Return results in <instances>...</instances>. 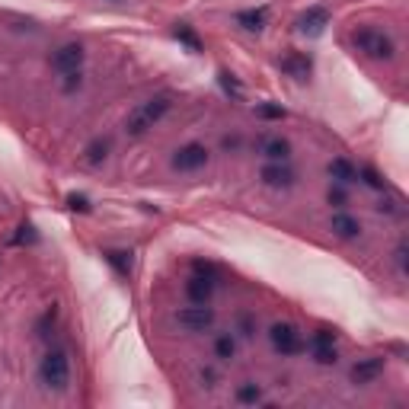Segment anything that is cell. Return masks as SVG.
Listing matches in <instances>:
<instances>
[{
  "label": "cell",
  "instance_id": "e0dca14e",
  "mask_svg": "<svg viewBox=\"0 0 409 409\" xmlns=\"http://www.w3.org/2000/svg\"><path fill=\"white\" fill-rule=\"evenodd\" d=\"M329 176H333L339 186H348V182L358 180V170H355L346 157H336V160H329Z\"/></svg>",
  "mask_w": 409,
  "mask_h": 409
},
{
  "label": "cell",
  "instance_id": "836d02e7",
  "mask_svg": "<svg viewBox=\"0 0 409 409\" xmlns=\"http://www.w3.org/2000/svg\"><path fill=\"white\" fill-rule=\"evenodd\" d=\"M112 4H122V0H112Z\"/></svg>",
  "mask_w": 409,
  "mask_h": 409
},
{
  "label": "cell",
  "instance_id": "9a60e30c",
  "mask_svg": "<svg viewBox=\"0 0 409 409\" xmlns=\"http://www.w3.org/2000/svg\"><path fill=\"white\" fill-rule=\"evenodd\" d=\"M173 39L182 45V49L192 51V55H201V49H205V45H201V39H199V32H195L189 23H176V26H173Z\"/></svg>",
  "mask_w": 409,
  "mask_h": 409
},
{
  "label": "cell",
  "instance_id": "d4e9b609",
  "mask_svg": "<svg viewBox=\"0 0 409 409\" xmlns=\"http://www.w3.org/2000/svg\"><path fill=\"white\" fill-rule=\"evenodd\" d=\"M237 333L246 336V339H250V336H256V320H253L250 313H240V317H237Z\"/></svg>",
  "mask_w": 409,
  "mask_h": 409
},
{
  "label": "cell",
  "instance_id": "9c48e42d",
  "mask_svg": "<svg viewBox=\"0 0 409 409\" xmlns=\"http://www.w3.org/2000/svg\"><path fill=\"white\" fill-rule=\"evenodd\" d=\"M326 26H329V10H326V7L304 10V13H301V20H298V29L304 35H320Z\"/></svg>",
  "mask_w": 409,
  "mask_h": 409
},
{
  "label": "cell",
  "instance_id": "83f0119b",
  "mask_svg": "<svg viewBox=\"0 0 409 409\" xmlns=\"http://www.w3.org/2000/svg\"><path fill=\"white\" fill-rule=\"evenodd\" d=\"M221 87H224V93H234L237 99L243 96V90H240V84L234 80V74H227V70H221Z\"/></svg>",
  "mask_w": 409,
  "mask_h": 409
},
{
  "label": "cell",
  "instance_id": "6da1fadb",
  "mask_svg": "<svg viewBox=\"0 0 409 409\" xmlns=\"http://www.w3.org/2000/svg\"><path fill=\"white\" fill-rule=\"evenodd\" d=\"M167 112H170V96H153V99H147V103H141L138 109H132V115H128V122H125L128 134H132V138L147 134Z\"/></svg>",
  "mask_w": 409,
  "mask_h": 409
},
{
  "label": "cell",
  "instance_id": "1f68e13d",
  "mask_svg": "<svg viewBox=\"0 0 409 409\" xmlns=\"http://www.w3.org/2000/svg\"><path fill=\"white\" fill-rule=\"evenodd\" d=\"M23 240H35V234H32V227H29V224H23L20 234H16V243H23Z\"/></svg>",
  "mask_w": 409,
  "mask_h": 409
},
{
  "label": "cell",
  "instance_id": "4316f807",
  "mask_svg": "<svg viewBox=\"0 0 409 409\" xmlns=\"http://www.w3.org/2000/svg\"><path fill=\"white\" fill-rule=\"evenodd\" d=\"M358 180H365V186H371V189H384V180L371 167H361L358 170Z\"/></svg>",
  "mask_w": 409,
  "mask_h": 409
},
{
  "label": "cell",
  "instance_id": "d6a6232c",
  "mask_svg": "<svg viewBox=\"0 0 409 409\" xmlns=\"http://www.w3.org/2000/svg\"><path fill=\"white\" fill-rule=\"evenodd\" d=\"M240 147V138H224V151H237Z\"/></svg>",
  "mask_w": 409,
  "mask_h": 409
},
{
  "label": "cell",
  "instance_id": "4dcf8cb0",
  "mask_svg": "<svg viewBox=\"0 0 409 409\" xmlns=\"http://www.w3.org/2000/svg\"><path fill=\"white\" fill-rule=\"evenodd\" d=\"M396 265H400V272H406V243L396 246Z\"/></svg>",
  "mask_w": 409,
  "mask_h": 409
},
{
  "label": "cell",
  "instance_id": "4fadbf2b",
  "mask_svg": "<svg viewBox=\"0 0 409 409\" xmlns=\"http://www.w3.org/2000/svg\"><path fill=\"white\" fill-rule=\"evenodd\" d=\"M237 26L246 29V32H263L265 23H269V10L265 7H253V10H240V13L234 16Z\"/></svg>",
  "mask_w": 409,
  "mask_h": 409
},
{
  "label": "cell",
  "instance_id": "5b68a950",
  "mask_svg": "<svg viewBox=\"0 0 409 409\" xmlns=\"http://www.w3.org/2000/svg\"><path fill=\"white\" fill-rule=\"evenodd\" d=\"M176 323H180L182 329H189V333H205V329L215 326V310H211L208 304L182 307V310L176 313Z\"/></svg>",
  "mask_w": 409,
  "mask_h": 409
},
{
  "label": "cell",
  "instance_id": "ac0fdd59",
  "mask_svg": "<svg viewBox=\"0 0 409 409\" xmlns=\"http://www.w3.org/2000/svg\"><path fill=\"white\" fill-rule=\"evenodd\" d=\"M103 256L115 269V275H122V278L132 275V250H106Z\"/></svg>",
  "mask_w": 409,
  "mask_h": 409
},
{
  "label": "cell",
  "instance_id": "2e32d148",
  "mask_svg": "<svg viewBox=\"0 0 409 409\" xmlns=\"http://www.w3.org/2000/svg\"><path fill=\"white\" fill-rule=\"evenodd\" d=\"M329 224H333V234L342 237V240H355V237L361 234V224L355 221L352 215H342V211H339V215H333V221H329Z\"/></svg>",
  "mask_w": 409,
  "mask_h": 409
},
{
  "label": "cell",
  "instance_id": "7a4b0ae2",
  "mask_svg": "<svg viewBox=\"0 0 409 409\" xmlns=\"http://www.w3.org/2000/svg\"><path fill=\"white\" fill-rule=\"evenodd\" d=\"M39 377L49 390H68L70 384V361H68V352L64 348H51L49 355L42 358V367H39Z\"/></svg>",
  "mask_w": 409,
  "mask_h": 409
},
{
  "label": "cell",
  "instance_id": "7c38bea8",
  "mask_svg": "<svg viewBox=\"0 0 409 409\" xmlns=\"http://www.w3.org/2000/svg\"><path fill=\"white\" fill-rule=\"evenodd\" d=\"M211 291H215V278H205V275H195L186 282V294L192 304H208L211 301Z\"/></svg>",
  "mask_w": 409,
  "mask_h": 409
},
{
  "label": "cell",
  "instance_id": "484cf974",
  "mask_svg": "<svg viewBox=\"0 0 409 409\" xmlns=\"http://www.w3.org/2000/svg\"><path fill=\"white\" fill-rule=\"evenodd\" d=\"M68 208L70 211H90V199L84 192H70L68 195Z\"/></svg>",
  "mask_w": 409,
  "mask_h": 409
},
{
  "label": "cell",
  "instance_id": "44dd1931",
  "mask_svg": "<svg viewBox=\"0 0 409 409\" xmlns=\"http://www.w3.org/2000/svg\"><path fill=\"white\" fill-rule=\"evenodd\" d=\"M310 355H313V361L317 365H336V346H310Z\"/></svg>",
  "mask_w": 409,
  "mask_h": 409
},
{
  "label": "cell",
  "instance_id": "7402d4cb",
  "mask_svg": "<svg viewBox=\"0 0 409 409\" xmlns=\"http://www.w3.org/2000/svg\"><path fill=\"white\" fill-rule=\"evenodd\" d=\"M55 320H58V310L51 307V310H45L42 317H39V323H35V333L42 336V339H49L51 329H55Z\"/></svg>",
  "mask_w": 409,
  "mask_h": 409
},
{
  "label": "cell",
  "instance_id": "3957f363",
  "mask_svg": "<svg viewBox=\"0 0 409 409\" xmlns=\"http://www.w3.org/2000/svg\"><path fill=\"white\" fill-rule=\"evenodd\" d=\"M352 42H355V49L367 58H377V61L394 58V42H390V35L377 32V29H358V32L352 35Z\"/></svg>",
  "mask_w": 409,
  "mask_h": 409
},
{
  "label": "cell",
  "instance_id": "603a6c76",
  "mask_svg": "<svg viewBox=\"0 0 409 409\" xmlns=\"http://www.w3.org/2000/svg\"><path fill=\"white\" fill-rule=\"evenodd\" d=\"M237 400H240V403H246V406H253V403H259V400H263V390H259L256 384H243V387L237 390Z\"/></svg>",
  "mask_w": 409,
  "mask_h": 409
},
{
  "label": "cell",
  "instance_id": "5bb4252c",
  "mask_svg": "<svg viewBox=\"0 0 409 409\" xmlns=\"http://www.w3.org/2000/svg\"><path fill=\"white\" fill-rule=\"evenodd\" d=\"M259 153L269 157L272 163H284V160L291 157V144H288L284 138H263L259 141Z\"/></svg>",
  "mask_w": 409,
  "mask_h": 409
},
{
  "label": "cell",
  "instance_id": "277c9868",
  "mask_svg": "<svg viewBox=\"0 0 409 409\" xmlns=\"http://www.w3.org/2000/svg\"><path fill=\"white\" fill-rule=\"evenodd\" d=\"M269 339H272V346H275V352H282L284 358H291V355H301L304 352V336H301V329L298 326H291V323H275L269 329Z\"/></svg>",
  "mask_w": 409,
  "mask_h": 409
},
{
  "label": "cell",
  "instance_id": "cb8c5ba5",
  "mask_svg": "<svg viewBox=\"0 0 409 409\" xmlns=\"http://www.w3.org/2000/svg\"><path fill=\"white\" fill-rule=\"evenodd\" d=\"M256 115L259 118H272V122H282L284 109H282V106H275V103H259L256 106Z\"/></svg>",
  "mask_w": 409,
  "mask_h": 409
},
{
  "label": "cell",
  "instance_id": "52a82bcc",
  "mask_svg": "<svg viewBox=\"0 0 409 409\" xmlns=\"http://www.w3.org/2000/svg\"><path fill=\"white\" fill-rule=\"evenodd\" d=\"M80 64H84V49H80L77 42L61 45V49H58L55 55H51V68H55L61 77L77 74V70H80Z\"/></svg>",
  "mask_w": 409,
  "mask_h": 409
},
{
  "label": "cell",
  "instance_id": "8992f818",
  "mask_svg": "<svg viewBox=\"0 0 409 409\" xmlns=\"http://www.w3.org/2000/svg\"><path fill=\"white\" fill-rule=\"evenodd\" d=\"M208 163V147L205 144H182L180 151L173 153V170H180V173H195V170H201Z\"/></svg>",
  "mask_w": 409,
  "mask_h": 409
},
{
  "label": "cell",
  "instance_id": "d6986e66",
  "mask_svg": "<svg viewBox=\"0 0 409 409\" xmlns=\"http://www.w3.org/2000/svg\"><path fill=\"white\" fill-rule=\"evenodd\" d=\"M109 138H96V141H90V144H87V163H90V167H99V163H103L106 157H109Z\"/></svg>",
  "mask_w": 409,
  "mask_h": 409
},
{
  "label": "cell",
  "instance_id": "30bf717a",
  "mask_svg": "<svg viewBox=\"0 0 409 409\" xmlns=\"http://www.w3.org/2000/svg\"><path fill=\"white\" fill-rule=\"evenodd\" d=\"M381 375H384V358H361V361H355L348 377H352V384H371Z\"/></svg>",
  "mask_w": 409,
  "mask_h": 409
},
{
  "label": "cell",
  "instance_id": "8fae6325",
  "mask_svg": "<svg viewBox=\"0 0 409 409\" xmlns=\"http://www.w3.org/2000/svg\"><path fill=\"white\" fill-rule=\"evenodd\" d=\"M263 182L272 189H291L294 186V170L284 167V163H269L263 167Z\"/></svg>",
  "mask_w": 409,
  "mask_h": 409
},
{
  "label": "cell",
  "instance_id": "ffe728a7",
  "mask_svg": "<svg viewBox=\"0 0 409 409\" xmlns=\"http://www.w3.org/2000/svg\"><path fill=\"white\" fill-rule=\"evenodd\" d=\"M215 355L221 361H230L237 355V342H234V336H218V342H215Z\"/></svg>",
  "mask_w": 409,
  "mask_h": 409
},
{
  "label": "cell",
  "instance_id": "f546056e",
  "mask_svg": "<svg viewBox=\"0 0 409 409\" xmlns=\"http://www.w3.org/2000/svg\"><path fill=\"white\" fill-rule=\"evenodd\" d=\"M346 192H342V186H339V182H336V186L333 189H329V205H336V208H346Z\"/></svg>",
  "mask_w": 409,
  "mask_h": 409
},
{
  "label": "cell",
  "instance_id": "f1b7e54d",
  "mask_svg": "<svg viewBox=\"0 0 409 409\" xmlns=\"http://www.w3.org/2000/svg\"><path fill=\"white\" fill-rule=\"evenodd\" d=\"M310 346H336V333L333 329H317L310 339Z\"/></svg>",
  "mask_w": 409,
  "mask_h": 409
},
{
  "label": "cell",
  "instance_id": "ba28073f",
  "mask_svg": "<svg viewBox=\"0 0 409 409\" xmlns=\"http://www.w3.org/2000/svg\"><path fill=\"white\" fill-rule=\"evenodd\" d=\"M278 68L284 70L288 77H294V80H310V74H313V61L304 55V51H288V55H282L278 58Z\"/></svg>",
  "mask_w": 409,
  "mask_h": 409
}]
</instances>
